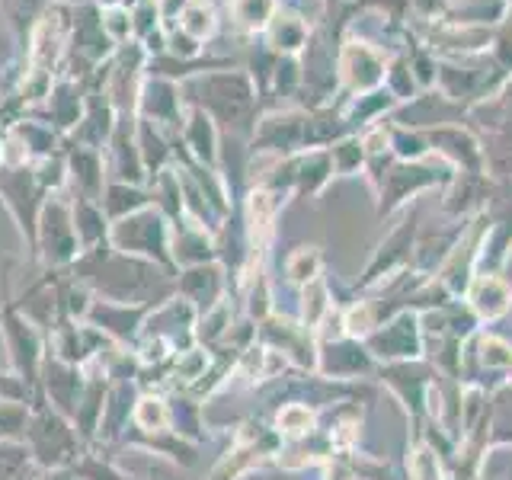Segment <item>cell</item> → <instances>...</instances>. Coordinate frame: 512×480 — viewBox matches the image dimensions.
Masks as SVG:
<instances>
[{"mask_svg": "<svg viewBox=\"0 0 512 480\" xmlns=\"http://www.w3.org/2000/svg\"><path fill=\"white\" fill-rule=\"evenodd\" d=\"M180 29L192 39H205L208 32L215 29V13L208 10L205 4H186L183 16H180Z\"/></svg>", "mask_w": 512, "mask_h": 480, "instance_id": "cell-1", "label": "cell"}, {"mask_svg": "<svg viewBox=\"0 0 512 480\" xmlns=\"http://www.w3.org/2000/svg\"><path fill=\"white\" fill-rule=\"evenodd\" d=\"M103 29H106V36L112 42H125L128 36H132V10L128 7H109L103 10Z\"/></svg>", "mask_w": 512, "mask_h": 480, "instance_id": "cell-2", "label": "cell"}, {"mask_svg": "<svg viewBox=\"0 0 512 480\" xmlns=\"http://www.w3.org/2000/svg\"><path fill=\"white\" fill-rule=\"evenodd\" d=\"M234 13H237V20L244 26L256 29V26H263L266 16L272 13V0H237Z\"/></svg>", "mask_w": 512, "mask_h": 480, "instance_id": "cell-3", "label": "cell"}, {"mask_svg": "<svg viewBox=\"0 0 512 480\" xmlns=\"http://www.w3.org/2000/svg\"><path fill=\"white\" fill-rule=\"evenodd\" d=\"M170 52L173 55H180V58H192V55H199V39H192V36H186V32L180 29V32H170Z\"/></svg>", "mask_w": 512, "mask_h": 480, "instance_id": "cell-4", "label": "cell"}]
</instances>
